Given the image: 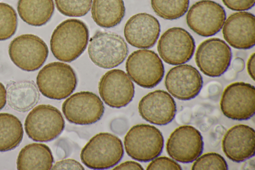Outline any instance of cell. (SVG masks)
<instances>
[{
  "label": "cell",
  "mask_w": 255,
  "mask_h": 170,
  "mask_svg": "<svg viewBox=\"0 0 255 170\" xmlns=\"http://www.w3.org/2000/svg\"><path fill=\"white\" fill-rule=\"evenodd\" d=\"M89 32L82 20L71 18L64 20L53 30L50 41L51 51L58 60L70 62L85 50Z\"/></svg>",
  "instance_id": "cell-1"
},
{
  "label": "cell",
  "mask_w": 255,
  "mask_h": 170,
  "mask_svg": "<svg viewBox=\"0 0 255 170\" xmlns=\"http://www.w3.org/2000/svg\"><path fill=\"white\" fill-rule=\"evenodd\" d=\"M122 141L117 136L108 132L94 136L83 148L80 159L88 168L104 170L116 165L124 155Z\"/></svg>",
  "instance_id": "cell-2"
},
{
  "label": "cell",
  "mask_w": 255,
  "mask_h": 170,
  "mask_svg": "<svg viewBox=\"0 0 255 170\" xmlns=\"http://www.w3.org/2000/svg\"><path fill=\"white\" fill-rule=\"evenodd\" d=\"M36 84L41 94L49 99L60 100L69 97L77 84L76 73L69 65L53 62L38 72Z\"/></svg>",
  "instance_id": "cell-3"
},
{
  "label": "cell",
  "mask_w": 255,
  "mask_h": 170,
  "mask_svg": "<svg viewBox=\"0 0 255 170\" xmlns=\"http://www.w3.org/2000/svg\"><path fill=\"white\" fill-rule=\"evenodd\" d=\"M124 147L128 155L142 162L152 161L161 153L164 138L155 126L140 124L133 126L124 138Z\"/></svg>",
  "instance_id": "cell-4"
},
{
  "label": "cell",
  "mask_w": 255,
  "mask_h": 170,
  "mask_svg": "<svg viewBox=\"0 0 255 170\" xmlns=\"http://www.w3.org/2000/svg\"><path fill=\"white\" fill-rule=\"evenodd\" d=\"M128 52L125 39L112 32L97 31L90 39L88 53L91 61L97 66L110 69L120 65Z\"/></svg>",
  "instance_id": "cell-5"
},
{
  "label": "cell",
  "mask_w": 255,
  "mask_h": 170,
  "mask_svg": "<svg viewBox=\"0 0 255 170\" xmlns=\"http://www.w3.org/2000/svg\"><path fill=\"white\" fill-rule=\"evenodd\" d=\"M64 127L65 121L61 112L49 104H41L34 108L24 122L27 135L36 142H49L55 139Z\"/></svg>",
  "instance_id": "cell-6"
},
{
  "label": "cell",
  "mask_w": 255,
  "mask_h": 170,
  "mask_svg": "<svg viewBox=\"0 0 255 170\" xmlns=\"http://www.w3.org/2000/svg\"><path fill=\"white\" fill-rule=\"evenodd\" d=\"M126 69L130 78L144 88L158 85L164 74L163 64L158 54L148 49H139L128 57Z\"/></svg>",
  "instance_id": "cell-7"
},
{
  "label": "cell",
  "mask_w": 255,
  "mask_h": 170,
  "mask_svg": "<svg viewBox=\"0 0 255 170\" xmlns=\"http://www.w3.org/2000/svg\"><path fill=\"white\" fill-rule=\"evenodd\" d=\"M48 53L45 42L32 34L16 37L8 46L11 60L18 68L26 71H34L40 68L45 62Z\"/></svg>",
  "instance_id": "cell-8"
},
{
  "label": "cell",
  "mask_w": 255,
  "mask_h": 170,
  "mask_svg": "<svg viewBox=\"0 0 255 170\" xmlns=\"http://www.w3.org/2000/svg\"><path fill=\"white\" fill-rule=\"evenodd\" d=\"M220 107L223 114L234 120H247L255 112V88L248 83L236 82L224 90Z\"/></svg>",
  "instance_id": "cell-9"
},
{
  "label": "cell",
  "mask_w": 255,
  "mask_h": 170,
  "mask_svg": "<svg viewBox=\"0 0 255 170\" xmlns=\"http://www.w3.org/2000/svg\"><path fill=\"white\" fill-rule=\"evenodd\" d=\"M62 110L69 122L86 125L94 124L102 118L104 106L95 93L80 91L70 95L63 102Z\"/></svg>",
  "instance_id": "cell-10"
},
{
  "label": "cell",
  "mask_w": 255,
  "mask_h": 170,
  "mask_svg": "<svg viewBox=\"0 0 255 170\" xmlns=\"http://www.w3.org/2000/svg\"><path fill=\"white\" fill-rule=\"evenodd\" d=\"M195 59L197 66L203 74L211 77H219L230 66L232 51L223 40L210 38L199 45Z\"/></svg>",
  "instance_id": "cell-11"
},
{
  "label": "cell",
  "mask_w": 255,
  "mask_h": 170,
  "mask_svg": "<svg viewBox=\"0 0 255 170\" xmlns=\"http://www.w3.org/2000/svg\"><path fill=\"white\" fill-rule=\"evenodd\" d=\"M226 14L219 3L203 0L194 3L186 15L188 26L197 34L209 37L217 33L222 28Z\"/></svg>",
  "instance_id": "cell-12"
},
{
  "label": "cell",
  "mask_w": 255,
  "mask_h": 170,
  "mask_svg": "<svg viewBox=\"0 0 255 170\" xmlns=\"http://www.w3.org/2000/svg\"><path fill=\"white\" fill-rule=\"evenodd\" d=\"M195 48L194 39L184 28L174 27L160 36L157 49L160 57L166 63L177 65L188 62Z\"/></svg>",
  "instance_id": "cell-13"
},
{
  "label": "cell",
  "mask_w": 255,
  "mask_h": 170,
  "mask_svg": "<svg viewBox=\"0 0 255 170\" xmlns=\"http://www.w3.org/2000/svg\"><path fill=\"white\" fill-rule=\"evenodd\" d=\"M203 146L200 132L191 125H183L171 133L166 144V150L175 161L189 163L200 156Z\"/></svg>",
  "instance_id": "cell-14"
},
{
  "label": "cell",
  "mask_w": 255,
  "mask_h": 170,
  "mask_svg": "<svg viewBox=\"0 0 255 170\" xmlns=\"http://www.w3.org/2000/svg\"><path fill=\"white\" fill-rule=\"evenodd\" d=\"M98 90L105 103L115 108L126 106L134 95L133 82L124 71L119 69L109 70L101 77Z\"/></svg>",
  "instance_id": "cell-15"
},
{
  "label": "cell",
  "mask_w": 255,
  "mask_h": 170,
  "mask_svg": "<svg viewBox=\"0 0 255 170\" xmlns=\"http://www.w3.org/2000/svg\"><path fill=\"white\" fill-rule=\"evenodd\" d=\"M165 86L168 92L180 100H189L200 92L203 79L199 71L188 64L171 68L165 77Z\"/></svg>",
  "instance_id": "cell-16"
},
{
  "label": "cell",
  "mask_w": 255,
  "mask_h": 170,
  "mask_svg": "<svg viewBox=\"0 0 255 170\" xmlns=\"http://www.w3.org/2000/svg\"><path fill=\"white\" fill-rule=\"evenodd\" d=\"M138 110L146 121L157 125L171 122L176 112V103L166 91L156 90L144 96L139 101Z\"/></svg>",
  "instance_id": "cell-17"
},
{
  "label": "cell",
  "mask_w": 255,
  "mask_h": 170,
  "mask_svg": "<svg viewBox=\"0 0 255 170\" xmlns=\"http://www.w3.org/2000/svg\"><path fill=\"white\" fill-rule=\"evenodd\" d=\"M222 33L225 40L239 49L252 48L255 43V15L247 11L233 13L225 20Z\"/></svg>",
  "instance_id": "cell-18"
},
{
  "label": "cell",
  "mask_w": 255,
  "mask_h": 170,
  "mask_svg": "<svg viewBox=\"0 0 255 170\" xmlns=\"http://www.w3.org/2000/svg\"><path fill=\"white\" fill-rule=\"evenodd\" d=\"M124 36L131 46L149 48L154 45L160 32L157 19L152 15L142 12L131 16L124 27Z\"/></svg>",
  "instance_id": "cell-19"
},
{
  "label": "cell",
  "mask_w": 255,
  "mask_h": 170,
  "mask_svg": "<svg viewBox=\"0 0 255 170\" xmlns=\"http://www.w3.org/2000/svg\"><path fill=\"white\" fill-rule=\"evenodd\" d=\"M225 155L235 162L245 161L255 155V133L246 125L234 126L225 133L222 142Z\"/></svg>",
  "instance_id": "cell-20"
},
{
  "label": "cell",
  "mask_w": 255,
  "mask_h": 170,
  "mask_svg": "<svg viewBox=\"0 0 255 170\" xmlns=\"http://www.w3.org/2000/svg\"><path fill=\"white\" fill-rule=\"evenodd\" d=\"M39 98L38 89L33 81L11 82L7 86L8 105L17 112H26L30 110L36 105Z\"/></svg>",
  "instance_id": "cell-21"
},
{
  "label": "cell",
  "mask_w": 255,
  "mask_h": 170,
  "mask_svg": "<svg viewBox=\"0 0 255 170\" xmlns=\"http://www.w3.org/2000/svg\"><path fill=\"white\" fill-rule=\"evenodd\" d=\"M54 159L49 147L42 143L26 145L19 152L16 167L18 170L51 169Z\"/></svg>",
  "instance_id": "cell-22"
},
{
  "label": "cell",
  "mask_w": 255,
  "mask_h": 170,
  "mask_svg": "<svg viewBox=\"0 0 255 170\" xmlns=\"http://www.w3.org/2000/svg\"><path fill=\"white\" fill-rule=\"evenodd\" d=\"M17 10L21 19L29 25L40 26L51 18L53 0H18Z\"/></svg>",
  "instance_id": "cell-23"
},
{
  "label": "cell",
  "mask_w": 255,
  "mask_h": 170,
  "mask_svg": "<svg viewBox=\"0 0 255 170\" xmlns=\"http://www.w3.org/2000/svg\"><path fill=\"white\" fill-rule=\"evenodd\" d=\"M126 8L123 0H93L91 7L92 17L99 26L113 27L123 19Z\"/></svg>",
  "instance_id": "cell-24"
},
{
  "label": "cell",
  "mask_w": 255,
  "mask_h": 170,
  "mask_svg": "<svg viewBox=\"0 0 255 170\" xmlns=\"http://www.w3.org/2000/svg\"><path fill=\"white\" fill-rule=\"evenodd\" d=\"M23 136L22 124L14 115L0 113V152H6L16 148Z\"/></svg>",
  "instance_id": "cell-25"
},
{
  "label": "cell",
  "mask_w": 255,
  "mask_h": 170,
  "mask_svg": "<svg viewBox=\"0 0 255 170\" xmlns=\"http://www.w3.org/2000/svg\"><path fill=\"white\" fill-rule=\"evenodd\" d=\"M151 6L159 17L174 20L182 16L187 11L189 0H150Z\"/></svg>",
  "instance_id": "cell-26"
},
{
  "label": "cell",
  "mask_w": 255,
  "mask_h": 170,
  "mask_svg": "<svg viewBox=\"0 0 255 170\" xmlns=\"http://www.w3.org/2000/svg\"><path fill=\"white\" fill-rule=\"evenodd\" d=\"M17 26V17L14 8L7 3L0 2V41L13 36Z\"/></svg>",
  "instance_id": "cell-27"
},
{
  "label": "cell",
  "mask_w": 255,
  "mask_h": 170,
  "mask_svg": "<svg viewBox=\"0 0 255 170\" xmlns=\"http://www.w3.org/2000/svg\"><path fill=\"white\" fill-rule=\"evenodd\" d=\"M58 10L70 17H81L90 10L92 0H55Z\"/></svg>",
  "instance_id": "cell-28"
},
{
  "label": "cell",
  "mask_w": 255,
  "mask_h": 170,
  "mask_svg": "<svg viewBox=\"0 0 255 170\" xmlns=\"http://www.w3.org/2000/svg\"><path fill=\"white\" fill-rule=\"evenodd\" d=\"M228 165L224 158L220 154L211 152L203 154L197 158L193 163L191 170H228Z\"/></svg>",
  "instance_id": "cell-29"
},
{
  "label": "cell",
  "mask_w": 255,
  "mask_h": 170,
  "mask_svg": "<svg viewBox=\"0 0 255 170\" xmlns=\"http://www.w3.org/2000/svg\"><path fill=\"white\" fill-rule=\"evenodd\" d=\"M147 170H181V166L176 162L166 157H156L148 164Z\"/></svg>",
  "instance_id": "cell-30"
},
{
  "label": "cell",
  "mask_w": 255,
  "mask_h": 170,
  "mask_svg": "<svg viewBox=\"0 0 255 170\" xmlns=\"http://www.w3.org/2000/svg\"><path fill=\"white\" fill-rule=\"evenodd\" d=\"M228 8L235 11L247 10L255 5V0H222Z\"/></svg>",
  "instance_id": "cell-31"
},
{
  "label": "cell",
  "mask_w": 255,
  "mask_h": 170,
  "mask_svg": "<svg viewBox=\"0 0 255 170\" xmlns=\"http://www.w3.org/2000/svg\"><path fill=\"white\" fill-rule=\"evenodd\" d=\"M84 167L78 161L72 159H64L57 162L51 170H84Z\"/></svg>",
  "instance_id": "cell-32"
},
{
  "label": "cell",
  "mask_w": 255,
  "mask_h": 170,
  "mask_svg": "<svg viewBox=\"0 0 255 170\" xmlns=\"http://www.w3.org/2000/svg\"><path fill=\"white\" fill-rule=\"evenodd\" d=\"M113 170H143V168L142 166L138 163L132 161H128L123 162L120 165L115 167Z\"/></svg>",
  "instance_id": "cell-33"
},
{
  "label": "cell",
  "mask_w": 255,
  "mask_h": 170,
  "mask_svg": "<svg viewBox=\"0 0 255 170\" xmlns=\"http://www.w3.org/2000/svg\"><path fill=\"white\" fill-rule=\"evenodd\" d=\"M255 53L251 55L247 62V70L248 72L252 78L255 80Z\"/></svg>",
  "instance_id": "cell-34"
},
{
  "label": "cell",
  "mask_w": 255,
  "mask_h": 170,
  "mask_svg": "<svg viewBox=\"0 0 255 170\" xmlns=\"http://www.w3.org/2000/svg\"><path fill=\"white\" fill-rule=\"evenodd\" d=\"M6 91L4 86L0 82V110L5 105L6 102Z\"/></svg>",
  "instance_id": "cell-35"
},
{
  "label": "cell",
  "mask_w": 255,
  "mask_h": 170,
  "mask_svg": "<svg viewBox=\"0 0 255 170\" xmlns=\"http://www.w3.org/2000/svg\"><path fill=\"white\" fill-rule=\"evenodd\" d=\"M244 61L241 58L237 57L233 61V67L237 72L242 71L244 69Z\"/></svg>",
  "instance_id": "cell-36"
},
{
  "label": "cell",
  "mask_w": 255,
  "mask_h": 170,
  "mask_svg": "<svg viewBox=\"0 0 255 170\" xmlns=\"http://www.w3.org/2000/svg\"></svg>",
  "instance_id": "cell-37"
}]
</instances>
